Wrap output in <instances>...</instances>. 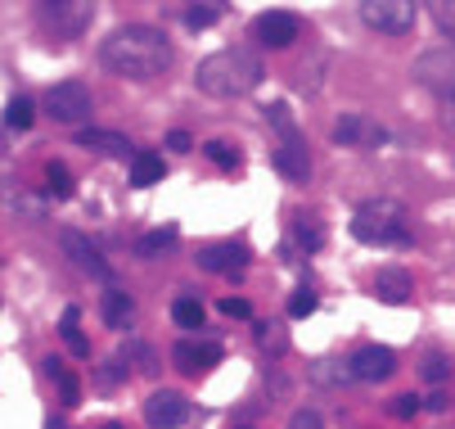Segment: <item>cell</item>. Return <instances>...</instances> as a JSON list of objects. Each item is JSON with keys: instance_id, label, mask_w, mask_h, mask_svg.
I'll return each instance as SVG.
<instances>
[{"instance_id": "obj_2", "label": "cell", "mask_w": 455, "mask_h": 429, "mask_svg": "<svg viewBox=\"0 0 455 429\" xmlns=\"http://www.w3.org/2000/svg\"><path fill=\"white\" fill-rule=\"evenodd\" d=\"M194 82H199V91L212 95V100L248 95L257 82H262V59H257L252 50H217L199 64Z\"/></svg>"}, {"instance_id": "obj_30", "label": "cell", "mask_w": 455, "mask_h": 429, "mask_svg": "<svg viewBox=\"0 0 455 429\" xmlns=\"http://www.w3.org/2000/svg\"><path fill=\"white\" fill-rule=\"evenodd\" d=\"M45 186H50V195H73V172L63 167V163H45Z\"/></svg>"}, {"instance_id": "obj_25", "label": "cell", "mask_w": 455, "mask_h": 429, "mask_svg": "<svg viewBox=\"0 0 455 429\" xmlns=\"http://www.w3.org/2000/svg\"><path fill=\"white\" fill-rule=\"evenodd\" d=\"M77 308H63V317H59V330H63V344L73 348V357H91V344H86V335L77 330Z\"/></svg>"}, {"instance_id": "obj_23", "label": "cell", "mask_w": 455, "mask_h": 429, "mask_svg": "<svg viewBox=\"0 0 455 429\" xmlns=\"http://www.w3.org/2000/svg\"><path fill=\"white\" fill-rule=\"evenodd\" d=\"M221 14H226V5H221V0H199V5H185V10H180L185 28H194V32L212 28V23H217Z\"/></svg>"}, {"instance_id": "obj_9", "label": "cell", "mask_w": 455, "mask_h": 429, "mask_svg": "<svg viewBox=\"0 0 455 429\" xmlns=\"http://www.w3.org/2000/svg\"><path fill=\"white\" fill-rule=\"evenodd\" d=\"M59 244H63V254H68V258H73L91 280H104V285L113 289V280H117V276H113V267L104 263V254L95 249V244H91L82 231H59Z\"/></svg>"}, {"instance_id": "obj_17", "label": "cell", "mask_w": 455, "mask_h": 429, "mask_svg": "<svg viewBox=\"0 0 455 429\" xmlns=\"http://www.w3.org/2000/svg\"><path fill=\"white\" fill-rule=\"evenodd\" d=\"M374 298L383 303H406L411 298V271L406 267H383L374 276Z\"/></svg>"}, {"instance_id": "obj_38", "label": "cell", "mask_w": 455, "mask_h": 429, "mask_svg": "<svg viewBox=\"0 0 455 429\" xmlns=\"http://www.w3.org/2000/svg\"><path fill=\"white\" fill-rule=\"evenodd\" d=\"M167 145H172L176 154H185V150H189V132H172V136H167Z\"/></svg>"}, {"instance_id": "obj_24", "label": "cell", "mask_w": 455, "mask_h": 429, "mask_svg": "<svg viewBox=\"0 0 455 429\" xmlns=\"http://www.w3.org/2000/svg\"><path fill=\"white\" fill-rule=\"evenodd\" d=\"M167 167H163V158L158 154H140L136 163H132V172H126V181H132L136 190H145V186H154V181L163 176Z\"/></svg>"}, {"instance_id": "obj_41", "label": "cell", "mask_w": 455, "mask_h": 429, "mask_svg": "<svg viewBox=\"0 0 455 429\" xmlns=\"http://www.w3.org/2000/svg\"><path fill=\"white\" fill-rule=\"evenodd\" d=\"M45 429H63V425H59V420H45Z\"/></svg>"}, {"instance_id": "obj_13", "label": "cell", "mask_w": 455, "mask_h": 429, "mask_svg": "<svg viewBox=\"0 0 455 429\" xmlns=\"http://www.w3.org/2000/svg\"><path fill=\"white\" fill-rule=\"evenodd\" d=\"M393 371H397L393 348H383V344H365L361 352H352V376H356V380H387Z\"/></svg>"}, {"instance_id": "obj_8", "label": "cell", "mask_w": 455, "mask_h": 429, "mask_svg": "<svg viewBox=\"0 0 455 429\" xmlns=\"http://www.w3.org/2000/svg\"><path fill=\"white\" fill-rule=\"evenodd\" d=\"M415 77H419L433 95L455 100V54H451V50H424V54L415 59Z\"/></svg>"}, {"instance_id": "obj_39", "label": "cell", "mask_w": 455, "mask_h": 429, "mask_svg": "<svg viewBox=\"0 0 455 429\" xmlns=\"http://www.w3.org/2000/svg\"><path fill=\"white\" fill-rule=\"evenodd\" d=\"M257 335H262V339H267V344H284V335H280V330H275V326H257Z\"/></svg>"}, {"instance_id": "obj_35", "label": "cell", "mask_w": 455, "mask_h": 429, "mask_svg": "<svg viewBox=\"0 0 455 429\" xmlns=\"http://www.w3.org/2000/svg\"><path fill=\"white\" fill-rule=\"evenodd\" d=\"M217 308H221L226 317H235V321H248V317H252V308H248V298H221Z\"/></svg>"}, {"instance_id": "obj_19", "label": "cell", "mask_w": 455, "mask_h": 429, "mask_svg": "<svg viewBox=\"0 0 455 429\" xmlns=\"http://www.w3.org/2000/svg\"><path fill=\"white\" fill-rule=\"evenodd\" d=\"M117 361L126 366V376H132V371H140V376H154V371H158V357H154V348H149L145 339L122 344V348H117Z\"/></svg>"}, {"instance_id": "obj_21", "label": "cell", "mask_w": 455, "mask_h": 429, "mask_svg": "<svg viewBox=\"0 0 455 429\" xmlns=\"http://www.w3.org/2000/svg\"><path fill=\"white\" fill-rule=\"evenodd\" d=\"M176 239H180L176 226H158V231H149V235L136 244V254H140V258H163V254L176 249Z\"/></svg>"}, {"instance_id": "obj_5", "label": "cell", "mask_w": 455, "mask_h": 429, "mask_svg": "<svg viewBox=\"0 0 455 429\" xmlns=\"http://www.w3.org/2000/svg\"><path fill=\"white\" fill-rule=\"evenodd\" d=\"M36 19H41V28H50L54 36L73 41V36H82V32L91 28L95 5H86V0H41Z\"/></svg>"}, {"instance_id": "obj_7", "label": "cell", "mask_w": 455, "mask_h": 429, "mask_svg": "<svg viewBox=\"0 0 455 429\" xmlns=\"http://www.w3.org/2000/svg\"><path fill=\"white\" fill-rule=\"evenodd\" d=\"M361 23L387 36H402L415 28V5L411 0H361Z\"/></svg>"}, {"instance_id": "obj_43", "label": "cell", "mask_w": 455, "mask_h": 429, "mask_svg": "<svg viewBox=\"0 0 455 429\" xmlns=\"http://www.w3.org/2000/svg\"><path fill=\"white\" fill-rule=\"evenodd\" d=\"M239 429H248V425H239Z\"/></svg>"}, {"instance_id": "obj_10", "label": "cell", "mask_w": 455, "mask_h": 429, "mask_svg": "<svg viewBox=\"0 0 455 429\" xmlns=\"http://www.w3.org/2000/svg\"><path fill=\"white\" fill-rule=\"evenodd\" d=\"M298 14H289V10H267V14H257V23H252V32H257V41L262 45H271V50H284V45H293L298 41Z\"/></svg>"}, {"instance_id": "obj_11", "label": "cell", "mask_w": 455, "mask_h": 429, "mask_svg": "<svg viewBox=\"0 0 455 429\" xmlns=\"http://www.w3.org/2000/svg\"><path fill=\"white\" fill-rule=\"evenodd\" d=\"M145 420L154 429H180L189 420V402L176 393V389H158L149 402H145Z\"/></svg>"}, {"instance_id": "obj_34", "label": "cell", "mask_w": 455, "mask_h": 429, "mask_svg": "<svg viewBox=\"0 0 455 429\" xmlns=\"http://www.w3.org/2000/svg\"><path fill=\"white\" fill-rule=\"evenodd\" d=\"M311 312H315V294L311 289H298L289 298V317H311Z\"/></svg>"}, {"instance_id": "obj_33", "label": "cell", "mask_w": 455, "mask_h": 429, "mask_svg": "<svg viewBox=\"0 0 455 429\" xmlns=\"http://www.w3.org/2000/svg\"><path fill=\"white\" fill-rule=\"evenodd\" d=\"M122 380H126V366L122 361H108V366H100V371H95V384L104 393H113V384H122Z\"/></svg>"}, {"instance_id": "obj_12", "label": "cell", "mask_w": 455, "mask_h": 429, "mask_svg": "<svg viewBox=\"0 0 455 429\" xmlns=\"http://www.w3.org/2000/svg\"><path fill=\"white\" fill-rule=\"evenodd\" d=\"M172 361H176V371H185V376H204V371H212V366L221 361V344L180 339V344L172 348Z\"/></svg>"}, {"instance_id": "obj_42", "label": "cell", "mask_w": 455, "mask_h": 429, "mask_svg": "<svg viewBox=\"0 0 455 429\" xmlns=\"http://www.w3.org/2000/svg\"><path fill=\"white\" fill-rule=\"evenodd\" d=\"M104 429H122V425H117V420H108V425H104Z\"/></svg>"}, {"instance_id": "obj_28", "label": "cell", "mask_w": 455, "mask_h": 429, "mask_svg": "<svg viewBox=\"0 0 455 429\" xmlns=\"http://www.w3.org/2000/svg\"><path fill=\"white\" fill-rule=\"evenodd\" d=\"M172 317H176V326H185V330H204V303H199V298H176Z\"/></svg>"}, {"instance_id": "obj_4", "label": "cell", "mask_w": 455, "mask_h": 429, "mask_svg": "<svg viewBox=\"0 0 455 429\" xmlns=\"http://www.w3.org/2000/svg\"><path fill=\"white\" fill-rule=\"evenodd\" d=\"M352 235L361 244H411L406 208L393 204V199H370L352 213Z\"/></svg>"}, {"instance_id": "obj_18", "label": "cell", "mask_w": 455, "mask_h": 429, "mask_svg": "<svg viewBox=\"0 0 455 429\" xmlns=\"http://www.w3.org/2000/svg\"><path fill=\"white\" fill-rule=\"evenodd\" d=\"M100 312H104V321H108L113 330H126V326L136 321V303H132V294H122V289L113 285V289H104Z\"/></svg>"}, {"instance_id": "obj_29", "label": "cell", "mask_w": 455, "mask_h": 429, "mask_svg": "<svg viewBox=\"0 0 455 429\" xmlns=\"http://www.w3.org/2000/svg\"><path fill=\"white\" fill-rule=\"evenodd\" d=\"M446 376H451V357H446V352H424V357H419V380L442 384Z\"/></svg>"}, {"instance_id": "obj_26", "label": "cell", "mask_w": 455, "mask_h": 429, "mask_svg": "<svg viewBox=\"0 0 455 429\" xmlns=\"http://www.w3.org/2000/svg\"><path fill=\"white\" fill-rule=\"evenodd\" d=\"M32 113H36V104H32L28 95H14V100L5 104V127H10V132H28V127H32Z\"/></svg>"}, {"instance_id": "obj_6", "label": "cell", "mask_w": 455, "mask_h": 429, "mask_svg": "<svg viewBox=\"0 0 455 429\" xmlns=\"http://www.w3.org/2000/svg\"><path fill=\"white\" fill-rule=\"evenodd\" d=\"M91 109H95V100H91V91L82 82H59L45 95V113L54 122H63V127H82V122L91 117Z\"/></svg>"}, {"instance_id": "obj_20", "label": "cell", "mask_w": 455, "mask_h": 429, "mask_svg": "<svg viewBox=\"0 0 455 429\" xmlns=\"http://www.w3.org/2000/svg\"><path fill=\"white\" fill-rule=\"evenodd\" d=\"M293 244H298L302 254H315L320 244H324V222L315 213H298L293 217Z\"/></svg>"}, {"instance_id": "obj_31", "label": "cell", "mask_w": 455, "mask_h": 429, "mask_svg": "<svg viewBox=\"0 0 455 429\" xmlns=\"http://www.w3.org/2000/svg\"><path fill=\"white\" fill-rule=\"evenodd\" d=\"M428 14H433V23L455 41V0H433V5H428Z\"/></svg>"}, {"instance_id": "obj_22", "label": "cell", "mask_w": 455, "mask_h": 429, "mask_svg": "<svg viewBox=\"0 0 455 429\" xmlns=\"http://www.w3.org/2000/svg\"><path fill=\"white\" fill-rule=\"evenodd\" d=\"M45 376L63 389V402H68V407H77V402H82V384H77V376H73L59 357H45Z\"/></svg>"}, {"instance_id": "obj_16", "label": "cell", "mask_w": 455, "mask_h": 429, "mask_svg": "<svg viewBox=\"0 0 455 429\" xmlns=\"http://www.w3.org/2000/svg\"><path fill=\"white\" fill-rule=\"evenodd\" d=\"M248 263V249L243 244H208V249H199V267L204 271H239Z\"/></svg>"}, {"instance_id": "obj_15", "label": "cell", "mask_w": 455, "mask_h": 429, "mask_svg": "<svg viewBox=\"0 0 455 429\" xmlns=\"http://www.w3.org/2000/svg\"><path fill=\"white\" fill-rule=\"evenodd\" d=\"M387 141V132L383 127H374V122H365V117H356V113H347V117H339L334 122V145H383Z\"/></svg>"}, {"instance_id": "obj_14", "label": "cell", "mask_w": 455, "mask_h": 429, "mask_svg": "<svg viewBox=\"0 0 455 429\" xmlns=\"http://www.w3.org/2000/svg\"><path fill=\"white\" fill-rule=\"evenodd\" d=\"M77 145H86V150H95V154H104V158H140L136 150H132V141H126L122 132H100V127H82L77 136H73Z\"/></svg>"}, {"instance_id": "obj_1", "label": "cell", "mask_w": 455, "mask_h": 429, "mask_svg": "<svg viewBox=\"0 0 455 429\" xmlns=\"http://www.w3.org/2000/svg\"><path fill=\"white\" fill-rule=\"evenodd\" d=\"M100 64L113 77L149 82V77L172 69V41L154 23H126V28H117L100 41Z\"/></svg>"}, {"instance_id": "obj_36", "label": "cell", "mask_w": 455, "mask_h": 429, "mask_svg": "<svg viewBox=\"0 0 455 429\" xmlns=\"http://www.w3.org/2000/svg\"><path fill=\"white\" fill-rule=\"evenodd\" d=\"M289 429H324V425H320V416H315L311 407H302V411H293V420H289Z\"/></svg>"}, {"instance_id": "obj_40", "label": "cell", "mask_w": 455, "mask_h": 429, "mask_svg": "<svg viewBox=\"0 0 455 429\" xmlns=\"http://www.w3.org/2000/svg\"><path fill=\"white\" fill-rule=\"evenodd\" d=\"M424 407H433V411H437V407H446V393H428V398H424Z\"/></svg>"}, {"instance_id": "obj_3", "label": "cell", "mask_w": 455, "mask_h": 429, "mask_svg": "<svg viewBox=\"0 0 455 429\" xmlns=\"http://www.w3.org/2000/svg\"><path fill=\"white\" fill-rule=\"evenodd\" d=\"M267 117L275 122V145H271V163H275V172H284L293 186H307L311 181V150H307V141H302V132H298V122L289 117V104H267Z\"/></svg>"}, {"instance_id": "obj_37", "label": "cell", "mask_w": 455, "mask_h": 429, "mask_svg": "<svg viewBox=\"0 0 455 429\" xmlns=\"http://www.w3.org/2000/svg\"><path fill=\"white\" fill-rule=\"evenodd\" d=\"M393 411H397V416H415V411H419V398H411V393H406V398H397V402H393Z\"/></svg>"}, {"instance_id": "obj_32", "label": "cell", "mask_w": 455, "mask_h": 429, "mask_svg": "<svg viewBox=\"0 0 455 429\" xmlns=\"http://www.w3.org/2000/svg\"><path fill=\"white\" fill-rule=\"evenodd\" d=\"M204 154H208L212 163H221V167H239V150H235V145H226V141H208V145H204Z\"/></svg>"}, {"instance_id": "obj_27", "label": "cell", "mask_w": 455, "mask_h": 429, "mask_svg": "<svg viewBox=\"0 0 455 429\" xmlns=\"http://www.w3.org/2000/svg\"><path fill=\"white\" fill-rule=\"evenodd\" d=\"M347 376H352V361H334V357H330V361H315V366H311V380H320L324 389H334V384L347 380Z\"/></svg>"}]
</instances>
